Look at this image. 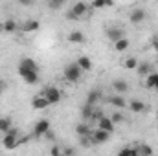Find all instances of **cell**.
<instances>
[{
	"instance_id": "21",
	"label": "cell",
	"mask_w": 158,
	"mask_h": 156,
	"mask_svg": "<svg viewBox=\"0 0 158 156\" xmlns=\"http://www.w3.org/2000/svg\"><path fill=\"white\" fill-rule=\"evenodd\" d=\"M134 149H136L138 156H153V147L147 145V143H140V145H136Z\"/></svg>"
},
{
	"instance_id": "39",
	"label": "cell",
	"mask_w": 158,
	"mask_h": 156,
	"mask_svg": "<svg viewBox=\"0 0 158 156\" xmlns=\"http://www.w3.org/2000/svg\"><path fill=\"white\" fill-rule=\"evenodd\" d=\"M4 31V22H0V33Z\"/></svg>"
},
{
	"instance_id": "20",
	"label": "cell",
	"mask_w": 158,
	"mask_h": 156,
	"mask_svg": "<svg viewBox=\"0 0 158 156\" xmlns=\"http://www.w3.org/2000/svg\"><path fill=\"white\" fill-rule=\"evenodd\" d=\"M136 72H138V76H140V77H147L149 74H153V68H151V64H149V63H140V64H138V68H136Z\"/></svg>"
},
{
	"instance_id": "15",
	"label": "cell",
	"mask_w": 158,
	"mask_h": 156,
	"mask_svg": "<svg viewBox=\"0 0 158 156\" xmlns=\"http://www.w3.org/2000/svg\"><path fill=\"white\" fill-rule=\"evenodd\" d=\"M11 129H13L11 117L9 116H0V132H2V134H7Z\"/></svg>"
},
{
	"instance_id": "19",
	"label": "cell",
	"mask_w": 158,
	"mask_h": 156,
	"mask_svg": "<svg viewBox=\"0 0 158 156\" xmlns=\"http://www.w3.org/2000/svg\"><path fill=\"white\" fill-rule=\"evenodd\" d=\"M145 86L147 88H155V90H158V72H153V74H149L147 77H145Z\"/></svg>"
},
{
	"instance_id": "12",
	"label": "cell",
	"mask_w": 158,
	"mask_h": 156,
	"mask_svg": "<svg viewBox=\"0 0 158 156\" xmlns=\"http://www.w3.org/2000/svg\"><path fill=\"white\" fill-rule=\"evenodd\" d=\"M112 88H114V92H116L118 96H123V94L129 90V83L123 81V79H116V81L112 83Z\"/></svg>"
},
{
	"instance_id": "27",
	"label": "cell",
	"mask_w": 158,
	"mask_h": 156,
	"mask_svg": "<svg viewBox=\"0 0 158 156\" xmlns=\"http://www.w3.org/2000/svg\"><path fill=\"white\" fill-rule=\"evenodd\" d=\"M118 156H138V153H136L134 147H123L118 153Z\"/></svg>"
},
{
	"instance_id": "9",
	"label": "cell",
	"mask_w": 158,
	"mask_h": 156,
	"mask_svg": "<svg viewBox=\"0 0 158 156\" xmlns=\"http://www.w3.org/2000/svg\"><path fill=\"white\" fill-rule=\"evenodd\" d=\"M143 18H145V9H142V7L132 9L131 15H129V20H131L132 24H140V22H143Z\"/></svg>"
},
{
	"instance_id": "22",
	"label": "cell",
	"mask_w": 158,
	"mask_h": 156,
	"mask_svg": "<svg viewBox=\"0 0 158 156\" xmlns=\"http://www.w3.org/2000/svg\"><path fill=\"white\" fill-rule=\"evenodd\" d=\"M121 64H123V68H125V70H136L140 63H138V59H136V57H127L125 61H121Z\"/></svg>"
},
{
	"instance_id": "7",
	"label": "cell",
	"mask_w": 158,
	"mask_h": 156,
	"mask_svg": "<svg viewBox=\"0 0 158 156\" xmlns=\"http://www.w3.org/2000/svg\"><path fill=\"white\" fill-rule=\"evenodd\" d=\"M109 138H110V134L105 132V130H101V129H94L92 134H90V142H92V145L105 143V142H109Z\"/></svg>"
},
{
	"instance_id": "23",
	"label": "cell",
	"mask_w": 158,
	"mask_h": 156,
	"mask_svg": "<svg viewBox=\"0 0 158 156\" xmlns=\"http://www.w3.org/2000/svg\"><path fill=\"white\" fill-rule=\"evenodd\" d=\"M109 103H112V105L118 107V109H125V107L129 105L123 96H112V97H109Z\"/></svg>"
},
{
	"instance_id": "3",
	"label": "cell",
	"mask_w": 158,
	"mask_h": 156,
	"mask_svg": "<svg viewBox=\"0 0 158 156\" xmlns=\"http://www.w3.org/2000/svg\"><path fill=\"white\" fill-rule=\"evenodd\" d=\"M81 74H83V70L77 66V63H72V64H68L63 70V76H64V79L68 83H77L79 79H81Z\"/></svg>"
},
{
	"instance_id": "16",
	"label": "cell",
	"mask_w": 158,
	"mask_h": 156,
	"mask_svg": "<svg viewBox=\"0 0 158 156\" xmlns=\"http://www.w3.org/2000/svg\"><path fill=\"white\" fill-rule=\"evenodd\" d=\"M76 132H77L79 138H88V136L92 134V129H90L86 123H77V125H76Z\"/></svg>"
},
{
	"instance_id": "36",
	"label": "cell",
	"mask_w": 158,
	"mask_h": 156,
	"mask_svg": "<svg viewBox=\"0 0 158 156\" xmlns=\"http://www.w3.org/2000/svg\"><path fill=\"white\" fill-rule=\"evenodd\" d=\"M151 46H153L155 51H158V37H153V39H151Z\"/></svg>"
},
{
	"instance_id": "10",
	"label": "cell",
	"mask_w": 158,
	"mask_h": 156,
	"mask_svg": "<svg viewBox=\"0 0 158 156\" xmlns=\"http://www.w3.org/2000/svg\"><path fill=\"white\" fill-rule=\"evenodd\" d=\"M107 37H109V40H112V42H118V40H121L125 37V33H123L121 28H109L107 30Z\"/></svg>"
},
{
	"instance_id": "33",
	"label": "cell",
	"mask_w": 158,
	"mask_h": 156,
	"mask_svg": "<svg viewBox=\"0 0 158 156\" xmlns=\"http://www.w3.org/2000/svg\"><path fill=\"white\" fill-rule=\"evenodd\" d=\"M50 154H52V156H63V149H61V147H57V145H53V147L50 149Z\"/></svg>"
},
{
	"instance_id": "24",
	"label": "cell",
	"mask_w": 158,
	"mask_h": 156,
	"mask_svg": "<svg viewBox=\"0 0 158 156\" xmlns=\"http://www.w3.org/2000/svg\"><path fill=\"white\" fill-rule=\"evenodd\" d=\"M99 97H101V92H99V90H92V92H88V97H86V105L94 107V105L99 101Z\"/></svg>"
},
{
	"instance_id": "31",
	"label": "cell",
	"mask_w": 158,
	"mask_h": 156,
	"mask_svg": "<svg viewBox=\"0 0 158 156\" xmlns=\"http://www.w3.org/2000/svg\"><path fill=\"white\" fill-rule=\"evenodd\" d=\"M110 119H112V123H114V125H118V123H121L125 117H123L121 112H116V114H112V116H110Z\"/></svg>"
},
{
	"instance_id": "11",
	"label": "cell",
	"mask_w": 158,
	"mask_h": 156,
	"mask_svg": "<svg viewBox=\"0 0 158 156\" xmlns=\"http://www.w3.org/2000/svg\"><path fill=\"white\" fill-rule=\"evenodd\" d=\"M31 107L35 109V110H44L46 107H50V103L46 101V97L40 94V96H35L33 99H31Z\"/></svg>"
},
{
	"instance_id": "2",
	"label": "cell",
	"mask_w": 158,
	"mask_h": 156,
	"mask_svg": "<svg viewBox=\"0 0 158 156\" xmlns=\"http://www.w3.org/2000/svg\"><path fill=\"white\" fill-rule=\"evenodd\" d=\"M19 143H20V140H19L17 129L13 127L7 134H4V138H2V145H4L7 151H13V149H17V147H19Z\"/></svg>"
},
{
	"instance_id": "4",
	"label": "cell",
	"mask_w": 158,
	"mask_h": 156,
	"mask_svg": "<svg viewBox=\"0 0 158 156\" xmlns=\"http://www.w3.org/2000/svg\"><path fill=\"white\" fill-rule=\"evenodd\" d=\"M86 9H88V6H86L85 2H76V4L72 6V9L66 13V18H68V20H79V18L86 13Z\"/></svg>"
},
{
	"instance_id": "8",
	"label": "cell",
	"mask_w": 158,
	"mask_h": 156,
	"mask_svg": "<svg viewBox=\"0 0 158 156\" xmlns=\"http://www.w3.org/2000/svg\"><path fill=\"white\" fill-rule=\"evenodd\" d=\"M98 129H101V130H105V132L112 134V132H114V129H116V125L112 123V119H110V117L103 116L99 121H98Z\"/></svg>"
},
{
	"instance_id": "25",
	"label": "cell",
	"mask_w": 158,
	"mask_h": 156,
	"mask_svg": "<svg viewBox=\"0 0 158 156\" xmlns=\"http://www.w3.org/2000/svg\"><path fill=\"white\" fill-rule=\"evenodd\" d=\"M17 28H19V26H17L15 20H11V18H9V20H4V31H6V33H13V31H17Z\"/></svg>"
},
{
	"instance_id": "40",
	"label": "cell",
	"mask_w": 158,
	"mask_h": 156,
	"mask_svg": "<svg viewBox=\"0 0 158 156\" xmlns=\"http://www.w3.org/2000/svg\"><path fill=\"white\" fill-rule=\"evenodd\" d=\"M156 119H158V110H156Z\"/></svg>"
},
{
	"instance_id": "37",
	"label": "cell",
	"mask_w": 158,
	"mask_h": 156,
	"mask_svg": "<svg viewBox=\"0 0 158 156\" xmlns=\"http://www.w3.org/2000/svg\"><path fill=\"white\" fill-rule=\"evenodd\" d=\"M4 90H6V83H4V81H0V96L4 94Z\"/></svg>"
},
{
	"instance_id": "34",
	"label": "cell",
	"mask_w": 158,
	"mask_h": 156,
	"mask_svg": "<svg viewBox=\"0 0 158 156\" xmlns=\"http://www.w3.org/2000/svg\"><path fill=\"white\" fill-rule=\"evenodd\" d=\"M92 110H94V107L86 105V107L83 109V117H88V119H90V114H92Z\"/></svg>"
},
{
	"instance_id": "30",
	"label": "cell",
	"mask_w": 158,
	"mask_h": 156,
	"mask_svg": "<svg viewBox=\"0 0 158 156\" xmlns=\"http://www.w3.org/2000/svg\"><path fill=\"white\" fill-rule=\"evenodd\" d=\"M101 117H103V112H101V110H98V109L92 110V114H90V119H92V121H99Z\"/></svg>"
},
{
	"instance_id": "14",
	"label": "cell",
	"mask_w": 158,
	"mask_h": 156,
	"mask_svg": "<svg viewBox=\"0 0 158 156\" xmlns=\"http://www.w3.org/2000/svg\"><path fill=\"white\" fill-rule=\"evenodd\" d=\"M39 28H40V22H39V20H35V18H31V20H26V22L22 24V31H26V33L37 31Z\"/></svg>"
},
{
	"instance_id": "38",
	"label": "cell",
	"mask_w": 158,
	"mask_h": 156,
	"mask_svg": "<svg viewBox=\"0 0 158 156\" xmlns=\"http://www.w3.org/2000/svg\"><path fill=\"white\" fill-rule=\"evenodd\" d=\"M105 6L110 7V6H114V2H112V0H105Z\"/></svg>"
},
{
	"instance_id": "29",
	"label": "cell",
	"mask_w": 158,
	"mask_h": 156,
	"mask_svg": "<svg viewBox=\"0 0 158 156\" xmlns=\"http://www.w3.org/2000/svg\"><path fill=\"white\" fill-rule=\"evenodd\" d=\"M63 6H64L63 0H50V2H48V7H50V9H61Z\"/></svg>"
},
{
	"instance_id": "28",
	"label": "cell",
	"mask_w": 158,
	"mask_h": 156,
	"mask_svg": "<svg viewBox=\"0 0 158 156\" xmlns=\"http://www.w3.org/2000/svg\"><path fill=\"white\" fill-rule=\"evenodd\" d=\"M24 83H28V84H35L37 81H39V74H28V76H24Z\"/></svg>"
},
{
	"instance_id": "13",
	"label": "cell",
	"mask_w": 158,
	"mask_h": 156,
	"mask_svg": "<svg viewBox=\"0 0 158 156\" xmlns=\"http://www.w3.org/2000/svg\"><path fill=\"white\" fill-rule=\"evenodd\" d=\"M68 42H72V44H81V42H85V33H83L81 30L70 31V33H68Z\"/></svg>"
},
{
	"instance_id": "35",
	"label": "cell",
	"mask_w": 158,
	"mask_h": 156,
	"mask_svg": "<svg viewBox=\"0 0 158 156\" xmlns=\"http://www.w3.org/2000/svg\"><path fill=\"white\" fill-rule=\"evenodd\" d=\"M74 153H76V151H74L72 147H64V149H63V156H74Z\"/></svg>"
},
{
	"instance_id": "18",
	"label": "cell",
	"mask_w": 158,
	"mask_h": 156,
	"mask_svg": "<svg viewBox=\"0 0 158 156\" xmlns=\"http://www.w3.org/2000/svg\"><path fill=\"white\" fill-rule=\"evenodd\" d=\"M127 107H129L132 112H138V114L145 110V103H143L142 99H132V101H129V105H127Z\"/></svg>"
},
{
	"instance_id": "26",
	"label": "cell",
	"mask_w": 158,
	"mask_h": 156,
	"mask_svg": "<svg viewBox=\"0 0 158 156\" xmlns=\"http://www.w3.org/2000/svg\"><path fill=\"white\" fill-rule=\"evenodd\" d=\"M127 48H129V39H127V37H123L121 40L114 42V50H116V51H125Z\"/></svg>"
},
{
	"instance_id": "1",
	"label": "cell",
	"mask_w": 158,
	"mask_h": 156,
	"mask_svg": "<svg viewBox=\"0 0 158 156\" xmlns=\"http://www.w3.org/2000/svg\"><path fill=\"white\" fill-rule=\"evenodd\" d=\"M19 74H20V77H24V76H28V74H39V64H37L33 59L24 57V59L19 63Z\"/></svg>"
},
{
	"instance_id": "5",
	"label": "cell",
	"mask_w": 158,
	"mask_h": 156,
	"mask_svg": "<svg viewBox=\"0 0 158 156\" xmlns=\"http://www.w3.org/2000/svg\"><path fill=\"white\" fill-rule=\"evenodd\" d=\"M42 96L46 97V101H48L50 105H57V103L61 101V97H63L57 86H46L44 92H42Z\"/></svg>"
},
{
	"instance_id": "32",
	"label": "cell",
	"mask_w": 158,
	"mask_h": 156,
	"mask_svg": "<svg viewBox=\"0 0 158 156\" xmlns=\"http://www.w3.org/2000/svg\"><path fill=\"white\" fill-rule=\"evenodd\" d=\"M101 7H107L105 6V0H94L92 2V9H101Z\"/></svg>"
},
{
	"instance_id": "17",
	"label": "cell",
	"mask_w": 158,
	"mask_h": 156,
	"mask_svg": "<svg viewBox=\"0 0 158 156\" xmlns=\"http://www.w3.org/2000/svg\"><path fill=\"white\" fill-rule=\"evenodd\" d=\"M77 66L83 70V72H88V70H92V61L86 57V55H81V57H77Z\"/></svg>"
},
{
	"instance_id": "6",
	"label": "cell",
	"mask_w": 158,
	"mask_h": 156,
	"mask_svg": "<svg viewBox=\"0 0 158 156\" xmlns=\"http://www.w3.org/2000/svg\"><path fill=\"white\" fill-rule=\"evenodd\" d=\"M50 130H52V125H50V121H48V119H39V121L33 125V136H35V138L46 136Z\"/></svg>"
}]
</instances>
